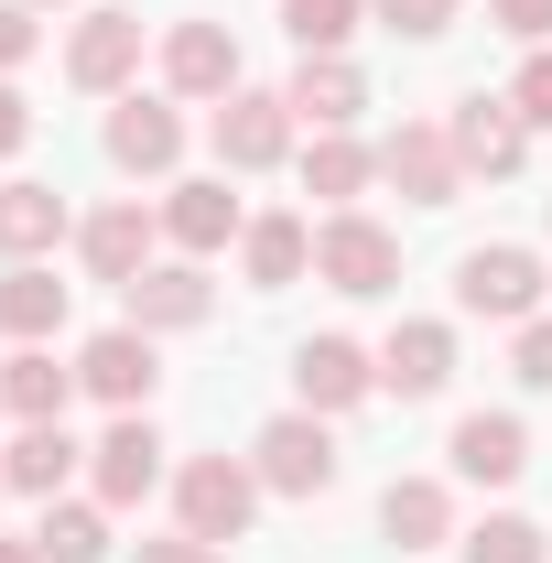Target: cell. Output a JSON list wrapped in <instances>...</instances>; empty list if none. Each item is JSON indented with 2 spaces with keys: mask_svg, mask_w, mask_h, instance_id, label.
I'll return each instance as SVG.
<instances>
[{
  "mask_svg": "<svg viewBox=\"0 0 552 563\" xmlns=\"http://www.w3.org/2000/svg\"><path fill=\"white\" fill-rule=\"evenodd\" d=\"M174 509H185V531H196V542L228 553V542L261 520V466H250V455H196V466L174 477Z\"/></svg>",
  "mask_w": 552,
  "mask_h": 563,
  "instance_id": "7a4b0ae2",
  "label": "cell"
},
{
  "mask_svg": "<svg viewBox=\"0 0 552 563\" xmlns=\"http://www.w3.org/2000/svg\"><path fill=\"white\" fill-rule=\"evenodd\" d=\"M455 303L487 314V325H531V314H542V261H531L520 239H487V250L455 261Z\"/></svg>",
  "mask_w": 552,
  "mask_h": 563,
  "instance_id": "277c9868",
  "label": "cell"
},
{
  "mask_svg": "<svg viewBox=\"0 0 552 563\" xmlns=\"http://www.w3.org/2000/svg\"><path fill=\"white\" fill-rule=\"evenodd\" d=\"M239 272L261 282V292L303 282L314 272V228H303V217H250V228H239Z\"/></svg>",
  "mask_w": 552,
  "mask_h": 563,
  "instance_id": "7402d4cb",
  "label": "cell"
},
{
  "mask_svg": "<svg viewBox=\"0 0 552 563\" xmlns=\"http://www.w3.org/2000/svg\"><path fill=\"white\" fill-rule=\"evenodd\" d=\"M379 174V152L357 131H314V152H303V196H325V207H357V185Z\"/></svg>",
  "mask_w": 552,
  "mask_h": 563,
  "instance_id": "484cf974",
  "label": "cell"
},
{
  "mask_svg": "<svg viewBox=\"0 0 552 563\" xmlns=\"http://www.w3.org/2000/svg\"><path fill=\"white\" fill-rule=\"evenodd\" d=\"M109 163H120V174H174V163H185L174 98H120V109H109Z\"/></svg>",
  "mask_w": 552,
  "mask_h": 563,
  "instance_id": "2e32d148",
  "label": "cell"
},
{
  "mask_svg": "<svg viewBox=\"0 0 552 563\" xmlns=\"http://www.w3.org/2000/svg\"><path fill=\"white\" fill-rule=\"evenodd\" d=\"M314 282H325V292H346V303H379V292L401 282V239H390L379 217L336 207L325 228H314Z\"/></svg>",
  "mask_w": 552,
  "mask_h": 563,
  "instance_id": "6da1fadb",
  "label": "cell"
},
{
  "mask_svg": "<svg viewBox=\"0 0 552 563\" xmlns=\"http://www.w3.org/2000/svg\"><path fill=\"white\" fill-rule=\"evenodd\" d=\"M0 563H44V542H0Z\"/></svg>",
  "mask_w": 552,
  "mask_h": 563,
  "instance_id": "8d00e7d4",
  "label": "cell"
},
{
  "mask_svg": "<svg viewBox=\"0 0 552 563\" xmlns=\"http://www.w3.org/2000/svg\"><path fill=\"white\" fill-rule=\"evenodd\" d=\"M87 466H98V498H109V509H141V498L163 488V433H152V412H120L98 433Z\"/></svg>",
  "mask_w": 552,
  "mask_h": 563,
  "instance_id": "8fae6325",
  "label": "cell"
},
{
  "mask_svg": "<svg viewBox=\"0 0 552 563\" xmlns=\"http://www.w3.org/2000/svg\"><path fill=\"white\" fill-rule=\"evenodd\" d=\"M466 563H552V542H542V520H509L498 509V520L466 531Z\"/></svg>",
  "mask_w": 552,
  "mask_h": 563,
  "instance_id": "f1b7e54d",
  "label": "cell"
},
{
  "mask_svg": "<svg viewBox=\"0 0 552 563\" xmlns=\"http://www.w3.org/2000/svg\"><path fill=\"white\" fill-rule=\"evenodd\" d=\"M152 239H163V217L141 207V196H120V207H98L87 228H76V250H87L98 282H141L152 272Z\"/></svg>",
  "mask_w": 552,
  "mask_h": 563,
  "instance_id": "5bb4252c",
  "label": "cell"
},
{
  "mask_svg": "<svg viewBox=\"0 0 552 563\" xmlns=\"http://www.w3.org/2000/svg\"><path fill=\"white\" fill-rule=\"evenodd\" d=\"M281 98H292V120H303V131H346V120L368 109V76L346 66V55H303Z\"/></svg>",
  "mask_w": 552,
  "mask_h": 563,
  "instance_id": "ffe728a7",
  "label": "cell"
},
{
  "mask_svg": "<svg viewBox=\"0 0 552 563\" xmlns=\"http://www.w3.org/2000/svg\"><path fill=\"white\" fill-rule=\"evenodd\" d=\"M22 141H33V109H22V87H11V76H0V163H11V152H22Z\"/></svg>",
  "mask_w": 552,
  "mask_h": 563,
  "instance_id": "d590c367",
  "label": "cell"
},
{
  "mask_svg": "<svg viewBox=\"0 0 552 563\" xmlns=\"http://www.w3.org/2000/svg\"><path fill=\"white\" fill-rule=\"evenodd\" d=\"M0 401L22 422H66V401H76V368H55V347H22L11 368H0Z\"/></svg>",
  "mask_w": 552,
  "mask_h": 563,
  "instance_id": "d4e9b609",
  "label": "cell"
},
{
  "mask_svg": "<svg viewBox=\"0 0 552 563\" xmlns=\"http://www.w3.org/2000/svg\"><path fill=\"white\" fill-rule=\"evenodd\" d=\"M0 412H11V401H0Z\"/></svg>",
  "mask_w": 552,
  "mask_h": 563,
  "instance_id": "f35d334b",
  "label": "cell"
},
{
  "mask_svg": "<svg viewBox=\"0 0 552 563\" xmlns=\"http://www.w3.org/2000/svg\"><path fill=\"white\" fill-rule=\"evenodd\" d=\"M131 563H228V553H217V542H196V531H174V542H141Z\"/></svg>",
  "mask_w": 552,
  "mask_h": 563,
  "instance_id": "e575fe53",
  "label": "cell"
},
{
  "mask_svg": "<svg viewBox=\"0 0 552 563\" xmlns=\"http://www.w3.org/2000/svg\"><path fill=\"white\" fill-rule=\"evenodd\" d=\"M357 11H368V0H281V33H292L303 55H346Z\"/></svg>",
  "mask_w": 552,
  "mask_h": 563,
  "instance_id": "83f0119b",
  "label": "cell"
},
{
  "mask_svg": "<svg viewBox=\"0 0 552 563\" xmlns=\"http://www.w3.org/2000/svg\"><path fill=\"white\" fill-rule=\"evenodd\" d=\"M66 239V196L55 185H0V250L11 261H44Z\"/></svg>",
  "mask_w": 552,
  "mask_h": 563,
  "instance_id": "cb8c5ba5",
  "label": "cell"
},
{
  "mask_svg": "<svg viewBox=\"0 0 552 563\" xmlns=\"http://www.w3.org/2000/svg\"><path fill=\"white\" fill-rule=\"evenodd\" d=\"M444 131H455V152H466V174H520V163H531V120L509 109V87H498V98H487V87L455 98Z\"/></svg>",
  "mask_w": 552,
  "mask_h": 563,
  "instance_id": "30bf717a",
  "label": "cell"
},
{
  "mask_svg": "<svg viewBox=\"0 0 552 563\" xmlns=\"http://www.w3.org/2000/svg\"><path fill=\"white\" fill-rule=\"evenodd\" d=\"M44 563H109V498H66V509H44Z\"/></svg>",
  "mask_w": 552,
  "mask_h": 563,
  "instance_id": "4316f807",
  "label": "cell"
},
{
  "mask_svg": "<svg viewBox=\"0 0 552 563\" xmlns=\"http://www.w3.org/2000/svg\"><path fill=\"white\" fill-rule=\"evenodd\" d=\"M292 98H272V87H228L217 98V120H207V141H217V163L228 174H272L281 152H292Z\"/></svg>",
  "mask_w": 552,
  "mask_h": 563,
  "instance_id": "5b68a950",
  "label": "cell"
},
{
  "mask_svg": "<svg viewBox=\"0 0 552 563\" xmlns=\"http://www.w3.org/2000/svg\"><path fill=\"white\" fill-rule=\"evenodd\" d=\"M163 87H174V98H228V87H239L228 22H174V33H163Z\"/></svg>",
  "mask_w": 552,
  "mask_h": 563,
  "instance_id": "9a60e30c",
  "label": "cell"
},
{
  "mask_svg": "<svg viewBox=\"0 0 552 563\" xmlns=\"http://www.w3.org/2000/svg\"><path fill=\"white\" fill-rule=\"evenodd\" d=\"M207 314H217V282L196 261H152L141 282H120V325H141V336H185Z\"/></svg>",
  "mask_w": 552,
  "mask_h": 563,
  "instance_id": "52a82bcc",
  "label": "cell"
},
{
  "mask_svg": "<svg viewBox=\"0 0 552 563\" xmlns=\"http://www.w3.org/2000/svg\"><path fill=\"white\" fill-rule=\"evenodd\" d=\"M292 390H303V412H357L379 390V357L357 347V336H303L292 347Z\"/></svg>",
  "mask_w": 552,
  "mask_h": 563,
  "instance_id": "9c48e42d",
  "label": "cell"
},
{
  "mask_svg": "<svg viewBox=\"0 0 552 563\" xmlns=\"http://www.w3.org/2000/svg\"><path fill=\"white\" fill-rule=\"evenodd\" d=\"M66 477H76V433H66V422H22V433H11V455H0V488L55 498Z\"/></svg>",
  "mask_w": 552,
  "mask_h": 563,
  "instance_id": "603a6c76",
  "label": "cell"
},
{
  "mask_svg": "<svg viewBox=\"0 0 552 563\" xmlns=\"http://www.w3.org/2000/svg\"><path fill=\"white\" fill-rule=\"evenodd\" d=\"M0 336H22V347H55L66 336V282L44 272V261H11V282H0Z\"/></svg>",
  "mask_w": 552,
  "mask_h": 563,
  "instance_id": "44dd1931",
  "label": "cell"
},
{
  "mask_svg": "<svg viewBox=\"0 0 552 563\" xmlns=\"http://www.w3.org/2000/svg\"><path fill=\"white\" fill-rule=\"evenodd\" d=\"M152 379H163V357H152L141 325H109V336L76 347V390H98L109 412H152Z\"/></svg>",
  "mask_w": 552,
  "mask_h": 563,
  "instance_id": "ba28073f",
  "label": "cell"
},
{
  "mask_svg": "<svg viewBox=\"0 0 552 563\" xmlns=\"http://www.w3.org/2000/svg\"><path fill=\"white\" fill-rule=\"evenodd\" d=\"M250 217H239V196H228V174H196V185H174L163 196V239L185 250V261H207V250H228Z\"/></svg>",
  "mask_w": 552,
  "mask_h": 563,
  "instance_id": "e0dca14e",
  "label": "cell"
},
{
  "mask_svg": "<svg viewBox=\"0 0 552 563\" xmlns=\"http://www.w3.org/2000/svg\"><path fill=\"white\" fill-rule=\"evenodd\" d=\"M498 11V33H520V44H552V0H487Z\"/></svg>",
  "mask_w": 552,
  "mask_h": 563,
  "instance_id": "836d02e7",
  "label": "cell"
},
{
  "mask_svg": "<svg viewBox=\"0 0 552 563\" xmlns=\"http://www.w3.org/2000/svg\"><path fill=\"white\" fill-rule=\"evenodd\" d=\"M66 76L87 87V98H120V87L141 76V22L131 11H87L76 44H66Z\"/></svg>",
  "mask_w": 552,
  "mask_h": 563,
  "instance_id": "7c38bea8",
  "label": "cell"
},
{
  "mask_svg": "<svg viewBox=\"0 0 552 563\" xmlns=\"http://www.w3.org/2000/svg\"><path fill=\"white\" fill-rule=\"evenodd\" d=\"M250 466H261V488H272V498H325L346 455H336V433H325V412H281V422H261Z\"/></svg>",
  "mask_w": 552,
  "mask_h": 563,
  "instance_id": "3957f363",
  "label": "cell"
},
{
  "mask_svg": "<svg viewBox=\"0 0 552 563\" xmlns=\"http://www.w3.org/2000/svg\"><path fill=\"white\" fill-rule=\"evenodd\" d=\"M379 531H390L401 553H444V542H455V488H444V477H390V488H379Z\"/></svg>",
  "mask_w": 552,
  "mask_h": 563,
  "instance_id": "d6986e66",
  "label": "cell"
},
{
  "mask_svg": "<svg viewBox=\"0 0 552 563\" xmlns=\"http://www.w3.org/2000/svg\"><path fill=\"white\" fill-rule=\"evenodd\" d=\"M33 44H44V33H33V0H0V76L22 66Z\"/></svg>",
  "mask_w": 552,
  "mask_h": 563,
  "instance_id": "d6a6232c",
  "label": "cell"
},
{
  "mask_svg": "<svg viewBox=\"0 0 552 563\" xmlns=\"http://www.w3.org/2000/svg\"><path fill=\"white\" fill-rule=\"evenodd\" d=\"M33 11H55V0H33Z\"/></svg>",
  "mask_w": 552,
  "mask_h": 563,
  "instance_id": "74e56055",
  "label": "cell"
},
{
  "mask_svg": "<svg viewBox=\"0 0 552 563\" xmlns=\"http://www.w3.org/2000/svg\"><path fill=\"white\" fill-rule=\"evenodd\" d=\"M444 379H455V325H433V314L390 325V347H379V390H390V401H433Z\"/></svg>",
  "mask_w": 552,
  "mask_h": 563,
  "instance_id": "4fadbf2b",
  "label": "cell"
},
{
  "mask_svg": "<svg viewBox=\"0 0 552 563\" xmlns=\"http://www.w3.org/2000/svg\"><path fill=\"white\" fill-rule=\"evenodd\" d=\"M509 109H520L531 131H552V44H531V66L509 76Z\"/></svg>",
  "mask_w": 552,
  "mask_h": 563,
  "instance_id": "4dcf8cb0",
  "label": "cell"
},
{
  "mask_svg": "<svg viewBox=\"0 0 552 563\" xmlns=\"http://www.w3.org/2000/svg\"><path fill=\"white\" fill-rule=\"evenodd\" d=\"M444 455H455V477H477V488H509V477L531 466V422H520V412H466Z\"/></svg>",
  "mask_w": 552,
  "mask_h": 563,
  "instance_id": "ac0fdd59",
  "label": "cell"
},
{
  "mask_svg": "<svg viewBox=\"0 0 552 563\" xmlns=\"http://www.w3.org/2000/svg\"><path fill=\"white\" fill-rule=\"evenodd\" d=\"M379 174H390L412 207H455V196H466V152H455L444 120H401V131L379 141Z\"/></svg>",
  "mask_w": 552,
  "mask_h": 563,
  "instance_id": "8992f818",
  "label": "cell"
},
{
  "mask_svg": "<svg viewBox=\"0 0 552 563\" xmlns=\"http://www.w3.org/2000/svg\"><path fill=\"white\" fill-rule=\"evenodd\" d=\"M379 11V33H401V44H433V33H455V0H368Z\"/></svg>",
  "mask_w": 552,
  "mask_h": 563,
  "instance_id": "f546056e",
  "label": "cell"
},
{
  "mask_svg": "<svg viewBox=\"0 0 552 563\" xmlns=\"http://www.w3.org/2000/svg\"><path fill=\"white\" fill-rule=\"evenodd\" d=\"M509 379H531V390H552V314H531V325L509 336Z\"/></svg>",
  "mask_w": 552,
  "mask_h": 563,
  "instance_id": "1f68e13d",
  "label": "cell"
}]
</instances>
